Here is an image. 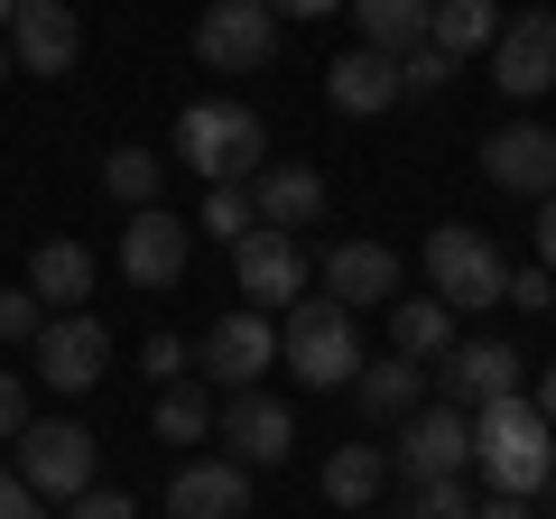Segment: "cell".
I'll use <instances>...</instances> for the list:
<instances>
[{
	"mask_svg": "<svg viewBox=\"0 0 556 519\" xmlns=\"http://www.w3.org/2000/svg\"><path fill=\"white\" fill-rule=\"evenodd\" d=\"M353 400H362V418L399 427L408 408H427V371H417L408 353H380V362H362V371H353Z\"/></svg>",
	"mask_w": 556,
	"mask_h": 519,
	"instance_id": "obj_20",
	"label": "cell"
},
{
	"mask_svg": "<svg viewBox=\"0 0 556 519\" xmlns=\"http://www.w3.org/2000/svg\"><path fill=\"white\" fill-rule=\"evenodd\" d=\"M325 298H343L362 316V306H390L399 298V251H380V241H334L325 251Z\"/></svg>",
	"mask_w": 556,
	"mask_h": 519,
	"instance_id": "obj_16",
	"label": "cell"
},
{
	"mask_svg": "<svg viewBox=\"0 0 556 519\" xmlns=\"http://www.w3.org/2000/svg\"><path fill=\"white\" fill-rule=\"evenodd\" d=\"M0 519H38V492L20 473H0Z\"/></svg>",
	"mask_w": 556,
	"mask_h": 519,
	"instance_id": "obj_37",
	"label": "cell"
},
{
	"mask_svg": "<svg viewBox=\"0 0 556 519\" xmlns=\"http://www.w3.org/2000/svg\"><path fill=\"white\" fill-rule=\"evenodd\" d=\"M482 177L510 186V195H556V130H538V121H501L492 140H482Z\"/></svg>",
	"mask_w": 556,
	"mask_h": 519,
	"instance_id": "obj_12",
	"label": "cell"
},
{
	"mask_svg": "<svg viewBox=\"0 0 556 519\" xmlns=\"http://www.w3.org/2000/svg\"><path fill=\"white\" fill-rule=\"evenodd\" d=\"M473 519H538V510H529V492H492V501H473Z\"/></svg>",
	"mask_w": 556,
	"mask_h": 519,
	"instance_id": "obj_38",
	"label": "cell"
},
{
	"mask_svg": "<svg viewBox=\"0 0 556 519\" xmlns=\"http://www.w3.org/2000/svg\"><path fill=\"white\" fill-rule=\"evenodd\" d=\"M473 464L492 473V492H547L556 473V427L538 418V400H482L473 408Z\"/></svg>",
	"mask_w": 556,
	"mask_h": 519,
	"instance_id": "obj_1",
	"label": "cell"
},
{
	"mask_svg": "<svg viewBox=\"0 0 556 519\" xmlns=\"http://www.w3.org/2000/svg\"><path fill=\"white\" fill-rule=\"evenodd\" d=\"M38 288H10V298H0V343H28V334H38Z\"/></svg>",
	"mask_w": 556,
	"mask_h": 519,
	"instance_id": "obj_33",
	"label": "cell"
},
{
	"mask_svg": "<svg viewBox=\"0 0 556 519\" xmlns=\"http://www.w3.org/2000/svg\"><path fill=\"white\" fill-rule=\"evenodd\" d=\"M167 510L177 519H241L251 510V464H186L177 482H167Z\"/></svg>",
	"mask_w": 556,
	"mask_h": 519,
	"instance_id": "obj_17",
	"label": "cell"
},
{
	"mask_svg": "<svg viewBox=\"0 0 556 519\" xmlns=\"http://www.w3.org/2000/svg\"><path fill=\"white\" fill-rule=\"evenodd\" d=\"M0 75H10V47H0Z\"/></svg>",
	"mask_w": 556,
	"mask_h": 519,
	"instance_id": "obj_43",
	"label": "cell"
},
{
	"mask_svg": "<svg viewBox=\"0 0 556 519\" xmlns=\"http://www.w3.org/2000/svg\"><path fill=\"white\" fill-rule=\"evenodd\" d=\"M251 204H260V223L298 232V223L325 214V177H316V167H260V177H251Z\"/></svg>",
	"mask_w": 556,
	"mask_h": 519,
	"instance_id": "obj_22",
	"label": "cell"
},
{
	"mask_svg": "<svg viewBox=\"0 0 556 519\" xmlns=\"http://www.w3.org/2000/svg\"><path fill=\"white\" fill-rule=\"evenodd\" d=\"M186 362H195V343H177V334L139 343V371H149V380H186Z\"/></svg>",
	"mask_w": 556,
	"mask_h": 519,
	"instance_id": "obj_32",
	"label": "cell"
},
{
	"mask_svg": "<svg viewBox=\"0 0 556 519\" xmlns=\"http://www.w3.org/2000/svg\"><path fill=\"white\" fill-rule=\"evenodd\" d=\"M437 380H445V400H455V408L510 400V390H519V353H510V343H455Z\"/></svg>",
	"mask_w": 556,
	"mask_h": 519,
	"instance_id": "obj_19",
	"label": "cell"
},
{
	"mask_svg": "<svg viewBox=\"0 0 556 519\" xmlns=\"http://www.w3.org/2000/svg\"><path fill=\"white\" fill-rule=\"evenodd\" d=\"M10 47H20L28 75H65L84 56V20L65 0H20V20H10Z\"/></svg>",
	"mask_w": 556,
	"mask_h": 519,
	"instance_id": "obj_15",
	"label": "cell"
},
{
	"mask_svg": "<svg viewBox=\"0 0 556 519\" xmlns=\"http://www.w3.org/2000/svg\"><path fill=\"white\" fill-rule=\"evenodd\" d=\"M278 353H288V371H298L306 390H353V371H362L353 306L343 298H298L288 325H278Z\"/></svg>",
	"mask_w": 556,
	"mask_h": 519,
	"instance_id": "obj_3",
	"label": "cell"
},
{
	"mask_svg": "<svg viewBox=\"0 0 556 519\" xmlns=\"http://www.w3.org/2000/svg\"><path fill=\"white\" fill-rule=\"evenodd\" d=\"M38 519H47V510H38Z\"/></svg>",
	"mask_w": 556,
	"mask_h": 519,
	"instance_id": "obj_45",
	"label": "cell"
},
{
	"mask_svg": "<svg viewBox=\"0 0 556 519\" xmlns=\"http://www.w3.org/2000/svg\"><path fill=\"white\" fill-rule=\"evenodd\" d=\"M214 408H204V380H159V436L167 445H204Z\"/></svg>",
	"mask_w": 556,
	"mask_h": 519,
	"instance_id": "obj_27",
	"label": "cell"
},
{
	"mask_svg": "<svg viewBox=\"0 0 556 519\" xmlns=\"http://www.w3.org/2000/svg\"><path fill=\"white\" fill-rule=\"evenodd\" d=\"M10 20H20V0H0V28H10Z\"/></svg>",
	"mask_w": 556,
	"mask_h": 519,
	"instance_id": "obj_42",
	"label": "cell"
},
{
	"mask_svg": "<svg viewBox=\"0 0 556 519\" xmlns=\"http://www.w3.org/2000/svg\"><path fill=\"white\" fill-rule=\"evenodd\" d=\"M28 288H38V306L75 316V306L93 298V251H84V241H38V260H28Z\"/></svg>",
	"mask_w": 556,
	"mask_h": 519,
	"instance_id": "obj_21",
	"label": "cell"
},
{
	"mask_svg": "<svg viewBox=\"0 0 556 519\" xmlns=\"http://www.w3.org/2000/svg\"><path fill=\"white\" fill-rule=\"evenodd\" d=\"M538 260L556 269V195H538Z\"/></svg>",
	"mask_w": 556,
	"mask_h": 519,
	"instance_id": "obj_39",
	"label": "cell"
},
{
	"mask_svg": "<svg viewBox=\"0 0 556 519\" xmlns=\"http://www.w3.org/2000/svg\"><path fill=\"white\" fill-rule=\"evenodd\" d=\"M204 232H214V241L260 232V204H251V186H214V195H204Z\"/></svg>",
	"mask_w": 556,
	"mask_h": 519,
	"instance_id": "obj_29",
	"label": "cell"
},
{
	"mask_svg": "<svg viewBox=\"0 0 556 519\" xmlns=\"http://www.w3.org/2000/svg\"><path fill=\"white\" fill-rule=\"evenodd\" d=\"M325 93H334V112H390L399 102V56L390 47H343L334 65H325Z\"/></svg>",
	"mask_w": 556,
	"mask_h": 519,
	"instance_id": "obj_18",
	"label": "cell"
},
{
	"mask_svg": "<svg viewBox=\"0 0 556 519\" xmlns=\"http://www.w3.org/2000/svg\"><path fill=\"white\" fill-rule=\"evenodd\" d=\"M538 418H547V427H556V371H547V380H538Z\"/></svg>",
	"mask_w": 556,
	"mask_h": 519,
	"instance_id": "obj_41",
	"label": "cell"
},
{
	"mask_svg": "<svg viewBox=\"0 0 556 519\" xmlns=\"http://www.w3.org/2000/svg\"><path fill=\"white\" fill-rule=\"evenodd\" d=\"M195 56L214 65V75H260V65L278 56V10L269 0H204Z\"/></svg>",
	"mask_w": 556,
	"mask_h": 519,
	"instance_id": "obj_6",
	"label": "cell"
},
{
	"mask_svg": "<svg viewBox=\"0 0 556 519\" xmlns=\"http://www.w3.org/2000/svg\"><path fill=\"white\" fill-rule=\"evenodd\" d=\"M427 279H437L445 306H501L510 298V269H501V251L473 223H437L427 232Z\"/></svg>",
	"mask_w": 556,
	"mask_h": 519,
	"instance_id": "obj_4",
	"label": "cell"
},
{
	"mask_svg": "<svg viewBox=\"0 0 556 519\" xmlns=\"http://www.w3.org/2000/svg\"><path fill=\"white\" fill-rule=\"evenodd\" d=\"M510 306H529V316H547V306H556V269H547V260L510 279Z\"/></svg>",
	"mask_w": 556,
	"mask_h": 519,
	"instance_id": "obj_34",
	"label": "cell"
},
{
	"mask_svg": "<svg viewBox=\"0 0 556 519\" xmlns=\"http://www.w3.org/2000/svg\"><path fill=\"white\" fill-rule=\"evenodd\" d=\"M390 334H399L408 362H445V353H455V306H445V298H399L390 306Z\"/></svg>",
	"mask_w": 556,
	"mask_h": 519,
	"instance_id": "obj_23",
	"label": "cell"
},
{
	"mask_svg": "<svg viewBox=\"0 0 556 519\" xmlns=\"http://www.w3.org/2000/svg\"><path fill=\"white\" fill-rule=\"evenodd\" d=\"M177 159L204 186H251L269 167V121L251 102H195V112H177Z\"/></svg>",
	"mask_w": 556,
	"mask_h": 519,
	"instance_id": "obj_2",
	"label": "cell"
},
{
	"mask_svg": "<svg viewBox=\"0 0 556 519\" xmlns=\"http://www.w3.org/2000/svg\"><path fill=\"white\" fill-rule=\"evenodd\" d=\"M427 38H437L445 56H473V47L501 38V10L492 0H437V10H427Z\"/></svg>",
	"mask_w": 556,
	"mask_h": 519,
	"instance_id": "obj_24",
	"label": "cell"
},
{
	"mask_svg": "<svg viewBox=\"0 0 556 519\" xmlns=\"http://www.w3.org/2000/svg\"><path fill=\"white\" fill-rule=\"evenodd\" d=\"M20 427H28V380L0 371V436H20Z\"/></svg>",
	"mask_w": 556,
	"mask_h": 519,
	"instance_id": "obj_35",
	"label": "cell"
},
{
	"mask_svg": "<svg viewBox=\"0 0 556 519\" xmlns=\"http://www.w3.org/2000/svg\"><path fill=\"white\" fill-rule=\"evenodd\" d=\"M547 482H556V473H547Z\"/></svg>",
	"mask_w": 556,
	"mask_h": 519,
	"instance_id": "obj_44",
	"label": "cell"
},
{
	"mask_svg": "<svg viewBox=\"0 0 556 519\" xmlns=\"http://www.w3.org/2000/svg\"><path fill=\"white\" fill-rule=\"evenodd\" d=\"M380 482H390V455L380 445H334L325 455V501H343V510H362Z\"/></svg>",
	"mask_w": 556,
	"mask_h": 519,
	"instance_id": "obj_26",
	"label": "cell"
},
{
	"mask_svg": "<svg viewBox=\"0 0 556 519\" xmlns=\"http://www.w3.org/2000/svg\"><path fill=\"white\" fill-rule=\"evenodd\" d=\"M464 464H473V418H464L455 400H427V408H408V418H399L390 473H408V482H445V473H464Z\"/></svg>",
	"mask_w": 556,
	"mask_h": 519,
	"instance_id": "obj_7",
	"label": "cell"
},
{
	"mask_svg": "<svg viewBox=\"0 0 556 519\" xmlns=\"http://www.w3.org/2000/svg\"><path fill=\"white\" fill-rule=\"evenodd\" d=\"M93 455H102V445H93V427H75V418H28L20 427V482H28V492H38V501H75V492H93Z\"/></svg>",
	"mask_w": 556,
	"mask_h": 519,
	"instance_id": "obj_5",
	"label": "cell"
},
{
	"mask_svg": "<svg viewBox=\"0 0 556 519\" xmlns=\"http://www.w3.org/2000/svg\"><path fill=\"white\" fill-rule=\"evenodd\" d=\"M28 353H38V380L47 390H93L102 371H112V334H102L93 316H47L38 334H28Z\"/></svg>",
	"mask_w": 556,
	"mask_h": 519,
	"instance_id": "obj_9",
	"label": "cell"
},
{
	"mask_svg": "<svg viewBox=\"0 0 556 519\" xmlns=\"http://www.w3.org/2000/svg\"><path fill=\"white\" fill-rule=\"evenodd\" d=\"M102 186L139 214V204H159V159H149V149H112V159H102Z\"/></svg>",
	"mask_w": 556,
	"mask_h": 519,
	"instance_id": "obj_28",
	"label": "cell"
},
{
	"mask_svg": "<svg viewBox=\"0 0 556 519\" xmlns=\"http://www.w3.org/2000/svg\"><path fill=\"white\" fill-rule=\"evenodd\" d=\"M464 56H445L437 38H417V47H399V93H437L445 75H455Z\"/></svg>",
	"mask_w": 556,
	"mask_h": 519,
	"instance_id": "obj_30",
	"label": "cell"
},
{
	"mask_svg": "<svg viewBox=\"0 0 556 519\" xmlns=\"http://www.w3.org/2000/svg\"><path fill=\"white\" fill-rule=\"evenodd\" d=\"M492 75H501V93H547L556 84V10H519L510 28L492 38Z\"/></svg>",
	"mask_w": 556,
	"mask_h": 519,
	"instance_id": "obj_13",
	"label": "cell"
},
{
	"mask_svg": "<svg viewBox=\"0 0 556 519\" xmlns=\"http://www.w3.org/2000/svg\"><path fill=\"white\" fill-rule=\"evenodd\" d=\"M427 10H437V0H353V28H362V47H417L427 38Z\"/></svg>",
	"mask_w": 556,
	"mask_h": 519,
	"instance_id": "obj_25",
	"label": "cell"
},
{
	"mask_svg": "<svg viewBox=\"0 0 556 519\" xmlns=\"http://www.w3.org/2000/svg\"><path fill=\"white\" fill-rule=\"evenodd\" d=\"M408 519H473V492H464V473L417 482V510H408Z\"/></svg>",
	"mask_w": 556,
	"mask_h": 519,
	"instance_id": "obj_31",
	"label": "cell"
},
{
	"mask_svg": "<svg viewBox=\"0 0 556 519\" xmlns=\"http://www.w3.org/2000/svg\"><path fill=\"white\" fill-rule=\"evenodd\" d=\"M214 436L232 445V464H288V445H298V427H288V408L278 400H260V390H232V408L214 418Z\"/></svg>",
	"mask_w": 556,
	"mask_h": 519,
	"instance_id": "obj_14",
	"label": "cell"
},
{
	"mask_svg": "<svg viewBox=\"0 0 556 519\" xmlns=\"http://www.w3.org/2000/svg\"><path fill=\"white\" fill-rule=\"evenodd\" d=\"M186 260H195V223H177L167 204H139L130 223H121V279L130 288H177L186 279Z\"/></svg>",
	"mask_w": 556,
	"mask_h": 519,
	"instance_id": "obj_8",
	"label": "cell"
},
{
	"mask_svg": "<svg viewBox=\"0 0 556 519\" xmlns=\"http://www.w3.org/2000/svg\"><path fill=\"white\" fill-rule=\"evenodd\" d=\"M288 20H325V10H343V0H278Z\"/></svg>",
	"mask_w": 556,
	"mask_h": 519,
	"instance_id": "obj_40",
	"label": "cell"
},
{
	"mask_svg": "<svg viewBox=\"0 0 556 519\" xmlns=\"http://www.w3.org/2000/svg\"><path fill=\"white\" fill-rule=\"evenodd\" d=\"M195 362H204V380H223V390H251V380L278 362V325L260 316V306H232V316L204 325Z\"/></svg>",
	"mask_w": 556,
	"mask_h": 519,
	"instance_id": "obj_10",
	"label": "cell"
},
{
	"mask_svg": "<svg viewBox=\"0 0 556 519\" xmlns=\"http://www.w3.org/2000/svg\"><path fill=\"white\" fill-rule=\"evenodd\" d=\"M232 279L251 306H278V298H306V251L298 232H278V223H260V232L232 241Z\"/></svg>",
	"mask_w": 556,
	"mask_h": 519,
	"instance_id": "obj_11",
	"label": "cell"
},
{
	"mask_svg": "<svg viewBox=\"0 0 556 519\" xmlns=\"http://www.w3.org/2000/svg\"><path fill=\"white\" fill-rule=\"evenodd\" d=\"M65 519H139V510L121 492H75V501H65Z\"/></svg>",
	"mask_w": 556,
	"mask_h": 519,
	"instance_id": "obj_36",
	"label": "cell"
}]
</instances>
